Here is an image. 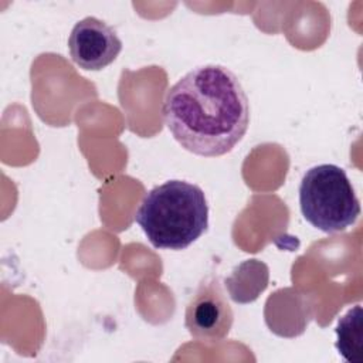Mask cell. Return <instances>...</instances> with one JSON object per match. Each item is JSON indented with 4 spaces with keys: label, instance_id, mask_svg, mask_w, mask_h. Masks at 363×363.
Returning <instances> with one entry per match:
<instances>
[{
    "label": "cell",
    "instance_id": "277c9868",
    "mask_svg": "<svg viewBox=\"0 0 363 363\" xmlns=\"http://www.w3.org/2000/svg\"><path fill=\"white\" fill-rule=\"evenodd\" d=\"M234 312L217 278H206L197 286L184 312L189 333L206 343L221 342L231 330Z\"/></svg>",
    "mask_w": 363,
    "mask_h": 363
},
{
    "label": "cell",
    "instance_id": "3957f363",
    "mask_svg": "<svg viewBox=\"0 0 363 363\" xmlns=\"http://www.w3.org/2000/svg\"><path fill=\"white\" fill-rule=\"evenodd\" d=\"M299 206L303 218L328 234L345 231L360 214V201L346 172L328 163L306 170L299 184Z\"/></svg>",
    "mask_w": 363,
    "mask_h": 363
},
{
    "label": "cell",
    "instance_id": "5b68a950",
    "mask_svg": "<svg viewBox=\"0 0 363 363\" xmlns=\"http://www.w3.org/2000/svg\"><path fill=\"white\" fill-rule=\"evenodd\" d=\"M71 60L82 69L99 71L112 64L122 51V41L113 27L96 17L75 23L68 37Z\"/></svg>",
    "mask_w": 363,
    "mask_h": 363
},
{
    "label": "cell",
    "instance_id": "6da1fadb",
    "mask_svg": "<svg viewBox=\"0 0 363 363\" xmlns=\"http://www.w3.org/2000/svg\"><path fill=\"white\" fill-rule=\"evenodd\" d=\"M163 119L186 150L216 157L231 152L250 123L247 94L237 75L223 65H200L167 89Z\"/></svg>",
    "mask_w": 363,
    "mask_h": 363
},
{
    "label": "cell",
    "instance_id": "7a4b0ae2",
    "mask_svg": "<svg viewBox=\"0 0 363 363\" xmlns=\"http://www.w3.org/2000/svg\"><path fill=\"white\" fill-rule=\"evenodd\" d=\"M135 221L155 248L184 250L208 227L206 194L184 180L164 182L145 194Z\"/></svg>",
    "mask_w": 363,
    "mask_h": 363
},
{
    "label": "cell",
    "instance_id": "8992f818",
    "mask_svg": "<svg viewBox=\"0 0 363 363\" xmlns=\"http://www.w3.org/2000/svg\"><path fill=\"white\" fill-rule=\"evenodd\" d=\"M362 306L356 305L349 309L336 326V349L339 354L350 363L363 362V323Z\"/></svg>",
    "mask_w": 363,
    "mask_h": 363
}]
</instances>
